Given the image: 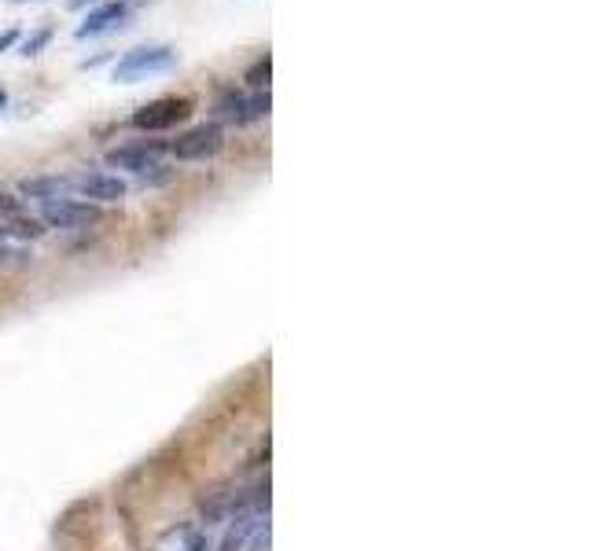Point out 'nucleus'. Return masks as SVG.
Masks as SVG:
<instances>
[{"mask_svg":"<svg viewBox=\"0 0 589 551\" xmlns=\"http://www.w3.org/2000/svg\"><path fill=\"white\" fill-rule=\"evenodd\" d=\"M177 67V52L170 45H147V48H133L114 63V81H144L155 78V74H166Z\"/></svg>","mask_w":589,"mask_h":551,"instance_id":"1","label":"nucleus"},{"mask_svg":"<svg viewBox=\"0 0 589 551\" xmlns=\"http://www.w3.org/2000/svg\"><path fill=\"white\" fill-rule=\"evenodd\" d=\"M188 114H192V100L163 97V100L144 103V108L130 119V125H133V130H144V133H163V130H174V125H181Z\"/></svg>","mask_w":589,"mask_h":551,"instance_id":"2","label":"nucleus"},{"mask_svg":"<svg viewBox=\"0 0 589 551\" xmlns=\"http://www.w3.org/2000/svg\"><path fill=\"white\" fill-rule=\"evenodd\" d=\"M41 225L48 228H63V232H74V228H89L100 221V210L92 203H78V199H48V203H41Z\"/></svg>","mask_w":589,"mask_h":551,"instance_id":"3","label":"nucleus"},{"mask_svg":"<svg viewBox=\"0 0 589 551\" xmlns=\"http://www.w3.org/2000/svg\"><path fill=\"white\" fill-rule=\"evenodd\" d=\"M269 92H251V97H244V92L236 89H225L214 103V114L221 122H233V125H251L258 119H266L269 114Z\"/></svg>","mask_w":589,"mask_h":551,"instance_id":"4","label":"nucleus"},{"mask_svg":"<svg viewBox=\"0 0 589 551\" xmlns=\"http://www.w3.org/2000/svg\"><path fill=\"white\" fill-rule=\"evenodd\" d=\"M221 147H225V133H221L218 125H196V130L177 136L170 144V151L181 158V162H207Z\"/></svg>","mask_w":589,"mask_h":551,"instance_id":"5","label":"nucleus"},{"mask_svg":"<svg viewBox=\"0 0 589 551\" xmlns=\"http://www.w3.org/2000/svg\"><path fill=\"white\" fill-rule=\"evenodd\" d=\"M133 15V0H108V4L92 8L86 15V23L74 30V37L86 41V37H100V34H111V30H119L130 23Z\"/></svg>","mask_w":589,"mask_h":551,"instance_id":"6","label":"nucleus"},{"mask_svg":"<svg viewBox=\"0 0 589 551\" xmlns=\"http://www.w3.org/2000/svg\"><path fill=\"white\" fill-rule=\"evenodd\" d=\"M163 151H166L163 140H136V144L114 147V151L108 155V162L119 166V169H130V173H152V169H159Z\"/></svg>","mask_w":589,"mask_h":551,"instance_id":"7","label":"nucleus"},{"mask_svg":"<svg viewBox=\"0 0 589 551\" xmlns=\"http://www.w3.org/2000/svg\"><path fill=\"white\" fill-rule=\"evenodd\" d=\"M70 192L92 199V203H119V199H125V180L114 173H78L70 177Z\"/></svg>","mask_w":589,"mask_h":551,"instance_id":"8","label":"nucleus"},{"mask_svg":"<svg viewBox=\"0 0 589 551\" xmlns=\"http://www.w3.org/2000/svg\"><path fill=\"white\" fill-rule=\"evenodd\" d=\"M19 192L26 199H41V203H48V199H63L70 192V177L67 173H52V177H30L19 184Z\"/></svg>","mask_w":589,"mask_h":551,"instance_id":"9","label":"nucleus"},{"mask_svg":"<svg viewBox=\"0 0 589 551\" xmlns=\"http://www.w3.org/2000/svg\"><path fill=\"white\" fill-rule=\"evenodd\" d=\"M4 232H8V236H15V239H41V236H45V225H41L37 217L19 214V217L8 221Z\"/></svg>","mask_w":589,"mask_h":551,"instance_id":"10","label":"nucleus"},{"mask_svg":"<svg viewBox=\"0 0 589 551\" xmlns=\"http://www.w3.org/2000/svg\"><path fill=\"white\" fill-rule=\"evenodd\" d=\"M269 74H273V59H269V52H266V56H258L255 63H251V70L244 74V81L251 85V92H266L269 89Z\"/></svg>","mask_w":589,"mask_h":551,"instance_id":"11","label":"nucleus"},{"mask_svg":"<svg viewBox=\"0 0 589 551\" xmlns=\"http://www.w3.org/2000/svg\"><path fill=\"white\" fill-rule=\"evenodd\" d=\"M23 214V199L15 195H0V225H8L12 217Z\"/></svg>","mask_w":589,"mask_h":551,"instance_id":"12","label":"nucleus"},{"mask_svg":"<svg viewBox=\"0 0 589 551\" xmlns=\"http://www.w3.org/2000/svg\"><path fill=\"white\" fill-rule=\"evenodd\" d=\"M48 41H52V30L45 26V30H37L34 37H26V41H23V48H19V52H23V56H37V52L45 48Z\"/></svg>","mask_w":589,"mask_h":551,"instance_id":"13","label":"nucleus"},{"mask_svg":"<svg viewBox=\"0 0 589 551\" xmlns=\"http://www.w3.org/2000/svg\"><path fill=\"white\" fill-rule=\"evenodd\" d=\"M0 261L23 265V261H30V254H26V250H15V247H4V243H0Z\"/></svg>","mask_w":589,"mask_h":551,"instance_id":"14","label":"nucleus"},{"mask_svg":"<svg viewBox=\"0 0 589 551\" xmlns=\"http://www.w3.org/2000/svg\"><path fill=\"white\" fill-rule=\"evenodd\" d=\"M15 41H19V30H8V34H0V52H4V48H12Z\"/></svg>","mask_w":589,"mask_h":551,"instance_id":"15","label":"nucleus"},{"mask_svg":"<svg viewBox=\"0 0 589 551\" xmlns=\"http://www.w3.org/2000/svg\"><path fill=\"white\" fill-rule=\"evenodd\" d=\"M4 108H8V92L0 89V111H4Z\"/></svg>","mask_w":589,"mask_h":551,"instance_id":"16","label":"nucleus"},{"mask_svg":"<svg viewBox=\"0 0 589 551\" xmlns=\"http://www.w3.org/2000/svg\"><path fill=\"white\" fill-rule=\"evenodd\" d=\"M67 4H70V8H81V4H89V0H67Z\"/></svg>","mask_w":589,"mask_h":551,"instance_id":"17","label":"nucleus"},{"mask_svg":"<svg viewBox=\"0 0 589 551\" xmlns=\"http://www.w3.org/2000/svg\"><path fill=\"white\" fill-rule=\"evenodd\" d=\"M4 236H8V232H4V225H0V243H4Z\"/></svg>","mask_w":589,"mask_h":551,"instance_id":"18","label":"nucleus"}]
</instances>
